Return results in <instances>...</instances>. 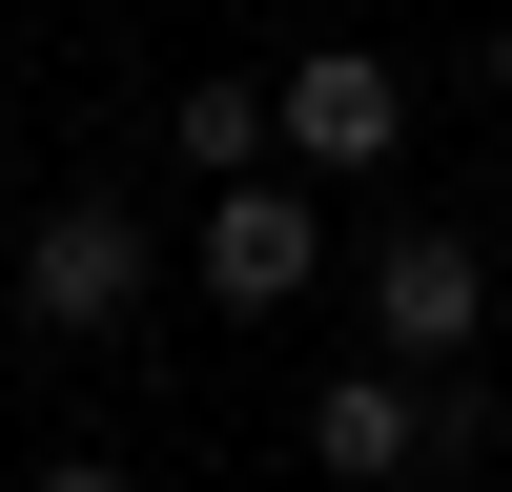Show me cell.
<instances>
[{
    "mask_svg": "<svg viewBox=\"0 0 512 492\" xmlns=\"http://www.w3.org/2000/svg\"><path fill=\"white\" fill-rule=\"evenodd\" d=\"M185 267H205V308H246V328H267V308H308V287H328V205L267 164V185H226V205H205V246H185Z\"/></svg>",
    "mask_w": 512,
    "mask_h": 492,
    "instance_id": "1",
    "label": "cell"
},
{
    "mask_svg": "<svg viewBox=\"0 0 512 492\" xmlns=\"http://www.w3.org/2000/svg\"><path fill=\"white\" fill-rule=\"evenodd\" d=\"M431 451H451V390H431V369H328V390H308V472L328 492H410Z\"/></svg>",
    "mask_w": 512,
    "mask_h": 492,
    "instance_id": "2",
    "label": "cell"
},
{
    "mask_svg": "<svg viewBox=\"0 0 512 492\" xmlns=\"http://www.w3.org/2000/svg\"><path fill=\"white\" fill-rule=\"evenodd\" d=\"M123 308H144V226H123V205H41L21 226V328L82 349V328H123Z\"/></svg>",
    "mask_w": 512,
    "mask_h": 492,
    "instance_id": "3",
    "label": "cell"
},
{
    "mask_svg": "<svg viewBox=\"0 0 512 492\" xmlns=\"http://www.w3.org/2000/svg\"><path fill=\"white\" fill-rule=\"evenodd\" d=\"M472 328H492V267L451 226H390V246H369V369H451Z\"/></svg>",
    "mask_w": 512,
    "mask_h": 492,
    "instance_id": "4",
    "label": "cell"
},
{
    "mask_svg": "<svg viewBox=\"0 0 512 492\" xmlns=\"http://www.w3.org/2000/svg\"><path fill=\"white\" fill-rule=\"evenodd\" d=\"M390 144H410V82L369 62V41H308V62H287V164L349 185V164H390Z\"/></svg>",
    "mask_w": 512,
    "mask_h": 492,
    "instance_id": "5",
    "label": "cell"
},
{
    "mask_svg": "<svg viewBox=\"0 0 512 492\" xmlns=\"http://www.w3.org/2000/svg\"><path fill=\"white\" fill-rule=\"evenodd\" d=\"M164 144H185V185H205V205L267 185V164H287V82H185V103H164Z\"/></svg>",
    "mask_w": 512,
    "mask_h": 492,
    "instance_id": "6",
    "label": "cell"
},
{
    "mask_svg": "<svg viewBox=\"0 0 512 492\" xmlns=\"http://www.w3.org/2000/svg\"><path fill=\"white\" fill-rule=\"evenodd\" d=\"M41 492H144V472H123V451H41Z\"/></svg>",
    "mask_w": 512,
    "mask_h": 492,
    "instance_id": "7",
    "label": "cell"
},
{
    "mask_svg": "<svg viewBox=\"0 0 512 492\" xmlns=\"http://www.w3.org/2000/svg\"><path fill=\"white\" fill-rule=\"evenodd\" d=\"M492 103H512V21H492Z\"/></svg>",
    "mask_w": 512,
    "mask_h": 492,
    "instance_id": "8",
    "label": "cell"
},
{
    "mask_svg": "<svg viewBox=\"0 0 512 492\" xmlns=\"http://www.w3.org/2000/svg\"><path fill=\"white\" fill-rule=\"evenodd\" d=\"M0 205H21V144H0Z\"/></svg>",
    "mask_w": 512,
    "mask_h": 492,
    "instance_id": "9",
    "label": "cell"
}]
</instances>
